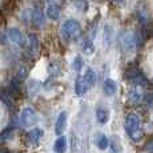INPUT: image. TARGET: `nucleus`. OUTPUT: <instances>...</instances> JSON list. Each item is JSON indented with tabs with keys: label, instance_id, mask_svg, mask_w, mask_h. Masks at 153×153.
Listing matches in <instances>:
<instances>
[{
	"label": "nucleus",
	"instance_id": "obj_1",
	"mask_svg": "<svg viewBox=\"0 0 153 153\" xmlns=\"http://www.w3.org/2000/svg\"><path fill=\"white\" fill-rule=\"evenodd\" d=\"M119 40H120L121 51L124 52V53H133L137 47H140L141 42H143L139 33L132 32V31H129V29H125V31L121 32Z\"/></svg>",
	"mask_w": 153,
	"mask_h": 153
},
{
	"label": "nucleus",
	"instance_id": "obj_2",
	"mask_svg": "<svg viewBox=\"0 0 153 153\" xmlns=\"http://www.w3.org/2000/svg\"><path fill=\"white\" fill-rule=\"evenodd\" d=\"M125 131L133 141H140L143 137V125L141 119L136 113H128L125 117Z\"/></svg>",
	"mask_w": 153,
	"mask_h": 153
},
{
	"label": "nucleus",
	"instance_id": "obj_3",
	"mask_svg": "<svg viewBox=\"0 0 153 153\" xmlns=\"http://www.w3.org/2000/svg\"><path fill=\"white\" fill-rule=\"evenodd\" d=\"M81 33V25L77 20L69 19L61 25V36L67 40V42H72L76 40Z\"/></svg>",
	"mask_w": 153,
	"mask_h": 153
},
{
	"label": "nucleus",
	"instance_id": "obj_4",
	"mask_svg": "<svg viewBox=\"0 0 153 153\" xmlns=\"http://www.w3.org/2000/svg\"><path fill=\"white\" fill-rule=\"evenodd\" d=\"M125 79L129 81L133 87H144L148 84L145 75L141 72V69L137 65H129L125 72Z\"/></svg>",
	"mask_w": 153,
	"mask_h": 153
},
{
	"label": "nucleus",
	"instance_id": "obj_5",
	"mask_svg": "<svg viewBox=\"0 0 153 153\" xmlns=\"http://www.w3.org/2000/svg\"><path fill=\"white\" fill-rule=\"evenodd\" d=\"M36 121H37L36 112L28 107L22 111V113L19 114V117L16 119V121L13 124L15 126H32L36 124Z\"/></svg>",
	"mask_w": 153,
	"mask_h": 153
},
{
	"label": "nucleus",
	"instance_id": "obj_6",
	"mask_svg": "<svg viewBox=\"0 0 153 153\" xmlns=\"http://www.w3.org/2000/svg\"><path fill=\"white\" fill-rule=\"evenodd\" d=\"M7 36L10 37L11 42L15 43L16 45L22 47V48H24V47L28 44L27 37L24 36V33H23L19 28H10L8 32H7Z\"/></svg>",
	"mask_w": 153,
	"mask_h": 153
},
{
	"label": "nucleus",
	"instance_id": "obj_7",
	"mask_svg": "<svg viewBox=\"0 0 153 153\" xmlns=\"http://www.w3.org/2000/svg\"><path fill=\"white\" fill-rule=\"evenodd\" d=\"M145 93L143 91V87H132L128 92V100L133 105H139L145 100Z\"/></svg>",
	"mask_w": 153,
	"mask_h": 153
},
{
	"label": "nucleus",
	"instance_id": "obj_8",
	"mask_svg": "<svg viewBox=\"0 0 153 153\" xmlns=\"http://www.w3.org/2000/svg\"><path fill=\"white\" fill-rule=\"evenodd\" d=\"M32 24L36 27H44L45 25V15H44L43 8L39 4H36L32 8Z\"/></svg>",
	"mask_w": 153,
	"mask_h": 153
},
{
	"label": "nucleus",
	"instance_id": "obj_9",
	"mask_svg": "<svg viewBox=\"0 0 153 153\" xmlns=\"http://www.w3.org/2000/svg\"><path fill=\"white\" fill-rule=\"evenodd\" d=\"M44 132L43 129L40 128H35V129H31V131L27 133V143L29 144V145H33L36 146L37 144L40 143V140H42Z\"/></svg>",
	"mask_w": 153,
	"mask_h": 153
},
{
	"label": "nucleus",
	"instance_id": "obj_10",
	"mask_svg": "<svg viewBox=\"0 0 153 153\" xmlns=\"http://www.w3.org/2000/svg\"><path fill=\"white\" fill-rule=\"evenodd\" d=\"M136 15H137V20L143 27H146L149 24V13H148V10H146L145 5L143 4H139L136 8Z\"/></svg>",
	"mask_w": 153,
	"mask_h": 153
},
{
	"label": "nucleus",
	"instance_id": "obj_11",
	"mask_svg": "<svg viewBox=\"0 0 153 153\" xmlns=\"http://www.w3.org/2000/svg\"><path fill=\"white\" fill-rule=\"evenodd\" d=\"M67 119H68V116H67V112H61V113L59 114L57 120H56V124H55V132H56V134H59V136H63V132L65 131V128H67Z\"/></svg>",
	"mask_w": 153,
	"mask_h": 153
},
{
	"label": "nucleus",
	"instance_id": "obj_12",
	"mask_svg": "<svg viewBox=\"0 0 153 153\" xmlns=\"http://www.w3.org/2000/svg\"><path fill=\"white\" fill-rule=\"evenodd\" d=\"M39 49V39L35 33L29 35V39H28V48H27V57L32 59L33 55L37 52Z\"/></svg>",
	"mask_w": 153,
	"mask_h": 153
},
{
	"label": "nucleus",
	"instance_id": "obj_13",
	"mask_svg": "<svg viewBox=\"0 0 153 153\" xmlns=\"http://www.w3.org/2000/svg\"><path fill=\"white\" fill-rule=\"evenodd\" d=\"M48 72H49V76L47 80H51V81H55L56 79L60 76L61 73V68H60V64L57 61H51L48 65Z\"/></svg>",
	"mask_w": 153,
	"mask_h": 153
},
{
	"label": "nucleus",
	"instance_id": "obj_14",
	"mask_svg": "<svg viewBox=\"0 0 153 153\" xmlns=\"http://www.w3.org/2000/svg\"><path fill=\"white\" fill-rule=\"evenodd\" d=\"M88 89H89V85L85 83L84 77H79L77 80H76V85H75V92L77 96H84L85 93L88 92Z\"/></svg>",
	"mask_w": 153,
	"mask_h": 153
},
{
	"label": "nucleus",
	"instance_id": "obj_15",
	"mask_svg": "<svg viewBox=\"0 0 153 153\" xmlns=\"http://www.w3.org/2000/svg\"><path fill=\"white\" fill-rule=\"evenodd\" d=\"M47 16L52 20H57L60 17V7L56 3H49L47 7Z\"/></svg>",
	"mask_w": 153,
	"mask_h": 153
},
{
	"label": "nucleus",
	"instance_id": "obj_16",
	"mask_svg": "<svg viewBox=\"0 0 153 153\" xmlns=\"http://www.w3.org/2000/svg\"><path fill=\"white\" fill-rule=\"evenodd\" d=\"M102 88H104V92H105L107 96H113L114 93H116V89H117L116 81L112 80V79H107V80L104 81Z\"/></svg>",
	"mask_w": 153,
	"mask_h": 153
},
{
	"label": "nucleus",
	"instance_id": "obj_17",
	"mask_svg": "<svg viewBox=\"0 0 153 153\" xmlns=\"http://www.w3.org/2000/svg\"><path fill=\"white\" fill-rule=\"evenodd\" d=\"M53 149H55L56 153H65V151H67V137L59 136V139L55 141Z\"/></svg>",
	"mask_w": 153,
	"mask_h": 153
},
{
	"label": "nucleus",
	"instance_id": "obj_18",
	"mask_svg": "<svg viewBox=\"0 0 153 153\" xmlns=\"http://www.w3.org/2000/svg\"><path fill=\"white\" fill-rule=\"evenodd\" d=\"M96 119H97V121L100 124H105V123L109 120V112H108V109H105V108H99V109L96 111Z\"/></svg>",
	"mask_w": 153,
	"mask_h": 153
},
{
	"label": "nucleus",
	"instance_id": "obj_19",
	"mask_svg": "<svg viewBox=\"0 0 153 153\" xmlns=\"http://www.w3.org/2000/svg\"><path fill=\"white\" fill-rule=\"evenodd\" d=\"M84 80H85V83H87L88 85H89V88L92 87V85H95L96 83V73H95V71L93 69H87V72L84 73Z\"/></svg>",
	"mask_w": 153,
	"mask_h": 153
},
{
	"label": "nucleus",
	"instance_id": "obj_20",
	"mask_svg": "<svg viewBox=\"0 0 153 153\" xmlns=\"http://www.w3.org/2000/svg\"><path fill=\"white\" fill-rule=\"evenodd\" d=\"M96 145L99 146V149L104 151V149H107L108 145H109V140H108V137L105 136V134H97V139H96Z\"/></svg>",
	"mask_w": 153,
	"mask_h": 153
},
{
	"label": "nucleus",
	"instance_id": "obj_21",
	"mask_svg": "<svg viewBox=\"0 0 153 153\" xmlns=\"http://www.w3.org/2000/svg\"><path fill=\"white\" fill-rule=\"evenodd\" d=\"M40 87H42V84H40L39 81H35V80L29 81V84H28V95L31 96V97H33V96L37 95V92L40 91Z\"/></svg>",
	"mask_w": 153,
	"mask_h": 153
},
{
	"label": "nucleus",
	"instance_id": "obj_22",
	"mask_svg": "<svg viewBox=\"0 0 153 153\" xmlns=\"http://www.w3.org/2000/svg\"><path fill=\"white\" fill-rule=\"evenodd\" d=\"M113 42V29L111 25H105L104 28V43L107 45H111Z\"/></svg>",
	"mask_w": 153,
	"mask_h": 153
},
{
	"label": "nucleus",
	"instance_id": "obj_23",
	"mask_svg": "<svg viewBox=\"0 0 153 153\" xmlns=\"http://www.w3.org/2000/svg\"><path fill=\"white\" fill-rule=\"evenodd\" d=\"M83 65H84V61H83V59H81V56H76L75 60L72 61V69L75 71V72H80V71L83 69Z\"/></svg>",
	"mask_w": 153,
	"mask_h": 153
},
{
	"label": "nucleus",
	"instance_id": "obj_24",
	"mask_svg": "<svg viewBox=\"0 0 153 153\" xmlns=\"http://www.w3.org/2000/svg\"><path fill=\"white\" fill-rule=\"evenodd\" d=\"M144 102H145L146 108H149V109H153V92L152 93H148V95L145 96V100H144Z\"/></svg>",
	"mask_w": 153,
	"mask_h": 153
},
{
	"label": "nucleus",
	"instance_id": "obj_25",
	"mask_svg": "<svg viewBox=\"0 0 153 153\" xmlns=\"http://www.w3.org/2000/svg\"><path fill=\"white\" fill-rule=\"evenodd\" d=\"M7 39H8V36L5 33H1L0 32V44H3V45H5L8 42H7Z\"/></svg>",
	"mask_w": 153,
	"mask_h": 153
},
{
	"label": "nucleus",
	"instance_id": "obj_26",
	"mask_svg": "<svg viewBox=\"0 0 153 153\" xmlns=\"http://www.w3.org/2000/svg\"><path fill=\"white\" fill-rule=\"evenodd\" d=\"M146 151H148L149 153H153V140L146 145Z\"/></svg>",
	"mask_w": 153,
	"mask_h": 153
},
{
	"label": "nucleus",
	"instance_id": "obj_27",
	"mask_svg": "<svg viewBox=\"0 0 153 153\" xmlns=\"http://www.w3.org/2000/svg\"><path fill=\"white\" fill-rule=\"evenodd\" d=\"M113 1H114V3H123L124 0H113Z\"/></svg>",
	"mask_w": 153,
	"mask_h": 153
}]
</instances>
